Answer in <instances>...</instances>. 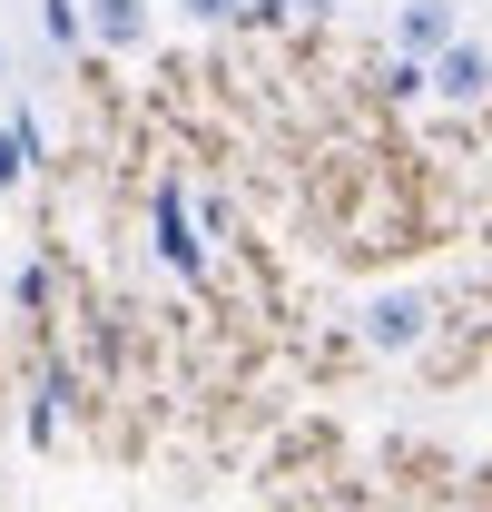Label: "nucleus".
Instances as JSON below:
<instances>
[{"label": "nucleus", "instance_id": "f257e3e1", "mask_svg": "<svg viewBox=\"0 0 492 512\" xmlns=\"http://www.w3.org/2000/svg\"><path fill=\"white\" fill-rule=\"evenodd\" d=\"M453 40H463V10H453V0H394V60L433 69Z\"/></svg>", "mask_w": 492, "mask_h": 512}, {"label": "nucleus", "instance_id": "f03ea898", "mask_svg": "<svg viewBox=\"0 0 492 512\" xmlns=\"http://www.w3.org/2000/svg\"><path fill=\"white\" fill-rule=\"evenodd\" d=\"M424 325H433V306L414 296V286L365 296V345H374V355H414V345H424Z\"/></svg>", "mask_w": 492, "mask_h": 512}, {"label": "nucleus", "instance_id": "20e7f679", "mask_svg": "<svg viewBox=\"0 0 492 512\" xmlns=\"http://www.w3.org/2000/svg\"><path fill=\"white\" fill-rule=\"evenodd\" d=\"M148 217H158V256H168L178 276H197V266H207V247L187 237V197H178V178H158V207H148Z\"/></svg>", "mask_w": 492, "mask_h": 512}, {"label": "nucleus", "instance_id": "423d86ee", "mask_svg": "<svg viewBox=\"0 0 492 512\" xmlns=\"http://www.w3.org/2000/svg\"><path fill=\"white\" fill-rule=\"evenodd\" d=\"M40 20H50V40H60V50L89 40V0H40Z\"/></svg>", "mask_w": 492, "mask_h": 512}, {"label": "nucleus", "instance_id": "0eeeda50", "mask_svg": "<svg viewBox=\"0 0 492 512\" xmlns=\"http://www.w3.org/2000/svg\"><path fill=\"white\" fill-rule=\"evenodd\" d=\"M20 168H30V119H10V128H0V188H10Z\"/></svg>", "mask_w": 492, "mask_h": 512}, {"label": "nucleus", "instance_id": "6e6552de", "mask_svg": "<svg viewBox=\"0 0 492 512\" xmlns=\"http://www.w3.org/2000/svg\"><path fill=\"white\" fill-rule=\"evenodd\" d=\"M178 10H187V20H207V30H217V20H237L246 0H178Z\"/></svg>", "mask_w": 492, "mask_h": 512}, {"label": "nucleus", "instance_id": "39448f33", "mask_svg": "<svg viewBox=\"0 0 492 512\" xmlns=\"http://www.w3.org/2000/svg\"><path fill=\"white\" fill-rule=\"evenodd\" d=\"M89 40L99 50H148V0H89Z\"/></svg>", "mask_w": 492, "mask_h": 512}, {"label": "nucleus", "instance_id": "7ed1b4c3", "mask_svg": "<svg viewBox=\"0 0 492 512\" xmlns=\"http://www.w3.org/2000/svg\"><path fill=\"white\" fill-rule=\"evenodd\" d=\"M433 99H453V109H483L492 99V50L483 40H453V50L433 60Z\"/></svg>", "mask_w": 492, "mask_h": 512}]
</instances>
